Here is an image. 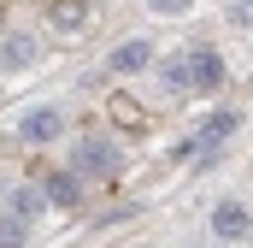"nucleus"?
Instances as JSON below:
<instances>
[{
  "mask_svg": "<svg viewBox=\"0 0 253 248\" xmlns=\"http://www.w3.org/2000/svg\"><path fill=\"white\" fill-rule=\"evenodd\" d=\"M147 12H153V18H189L194 0H147Z\"/></svg>",
  "mask_w": 253,
  "mask_h": 248,
  "instance_id": "12",
  "label": "nucleus"
},
{
  "mask_svg": "<svg viewBox=\"0 0 253 248\" xmlns=\"http://www.w3.org/2000/svg\"><path fill=\"white\" fill-rule=\"evenodd\" d=\"M230 77V65L218 48H189V95H218Z\"/></svg>",
  "mask_w": 253,
  "mask_h": 248,
  "instance_id": "6",
  "label": "nucleus"
},
{
  "mask_svg": "<svg viewBox=\"0 0 253 248\" xmlns=\"http://www.w3.org/2000/svg\"><path fill=\"white\" fill-rule=\"evenodd\" d=\"M36 54H42V42H36L30 30H6V36H0V77H24V71L36 65Z\"/></svg>",
  "mask_w": 253,
  "mask_h": 248,
  "instance_id": "8",
  "label": "nucleus"
},
{
  "mask_svg": "<svg viewBox=\"0 0 253 248\" xmlns=\"http://www.w3.org/2000/svg\"><path fill=\"white\" fill-rule=\"evenodd\" d=\"M230 24H236V30H253V0H236V6H230Z\"/></svg>",
  "mask_w": 253,
  "mask_h": 248,
  "instance_id": "13",
  "label": "nucleus"
},
{
  "mask_svg": "<svg viewBox=\"0 0 253 248\" xmlns=\"http://www.w3.org/2000/svg\"><path fill=\"white\" fill-rule=\"evenodd\" d=\"M36 184L47 195V207H59V213H77V207L88 201V178H83L77 166H53V172H42Z\"/></svg>",
  "mask_w": 253,
  "mask_h": 248,
  "instance_id": "3",
  "label": "nucleus"
},
{
  "mask_svg": "<svg viewBox=\"0 0 253 248\" xmlns=\"http://www.w3.org/2000/svg\"><path fill=\"white\" fill-rule=\"evenodd\" d=\"M47 24H53L59 36H77V30L88 24V0H47Z\"/></svg>",
  "mask_w": 253,
  "mask_h": 248,
  "instance_id": "10",
  "label": "nucleus"
},
{
  "mask_svg": "<svg viewBox=\"0 0 253 248\" xmlns=\"http://www.w3.org/2000/svg\"><path fill=\"white\" fill-rule=\"evenodd\" d=\"M153 60H159V48H153L147 36H129V42H118V48L106 54V71H112V77H141V71H153Z\"/></svg>",
  "mask_w": 253,
  "mask_h": 248,
  "instance_id": "7",
  "label": "nucleus"
},
{
  "mask_svg": "<svg viewBox=\"0 0 253 248\" xmlns=\"http://www.w3.org/2000/svg\"><path fill=\"white\" fill-rule=\"evenodd\" d=\"M71 166H77L88 184H106V178L124 172V148H118V136H106V130H83V136L71 142Z\"/></svg>",
  "mask_w": 253,
  "mask_h": 248,
  "instance_id": "2",
  "label": "nucleus"
},
{
  "mask_svg": "<svg viewBox=\"0 0 253 248\" xmlns=\"http://www.w3.org/2000/svg\"><path fill=\"white\" fill-rule=\"evenodd\" d=\"M65 136V107H24V119H18V142L24 148H53Z\"/></svg>",
  "mask_w": 253,
  "mask_h": 248,
  "instance_id": "4",
  "label": "nucleus"
},
{
  "mask_svg": "<svg viewBox=\"0 0 253 248\" xmlns=\"http://www.w3.org/2000/svg\"><path fill=\"white\" fill-rule=\"evenodd\" d=\"M0 207L18 213V219H42V213H47V195H42V184H12V195H6Z\"/></svg>",
  "mask_w": 253,
  "mask_h": 248,
  "instance_id": "9",
  "label": "nucleus"
},
{
  "mask_svg": "<svg viewBox=\"0 0 253 248\" xmlns=\"http://www.w3.org/2000/svg\"><path fill=\"white\" fill-rule=\"evenodd\" d=\"M30 225L36 219H18V213L0 207V248H30Z\"/></svg>",
  "mask_w": 253,
  "mask_h": 248,
  "instance_id": "11",
  "label": "nucleus"
},
{
  "mask_svg": "<svg viewBox=\"0 0 253 248\" xmlns=\"http://www.w3.org/2000/svg\"><path fill=\"white\" fill-rule=\"evenodd\" d=\"M236 130H242V113H236V107H212V113H206V119L177 142V154H183V160H200V166H212V160L230 148Z\"/></svg>",
  "mask_w": 253,
  "mask_h": 248,
  "instance_id": "1",
  "label": "nucleus"
},
{
  "mask_svg": "<svg viewBox=\"0 0 253 248\" xmlns=\"http://www.w3.org/2000/svg\"><path fill=\"white\" fill-rule=\"evenodd\" d=\"M248 248H253V237H248Z\"/></svg>",
  "mask_w": 253,
  "mask_h": 248,
  "instance_id": "14",
  "label": "nucleus"
},
{
  "mask_svg": "<svg viewBox=\"0 0 253 248\" xmlns=\"http://www.w3.org/2000/svg\"><path fill=\"white\" fill-rule=\"evenodd\" d=\"M206 231H212L218 243H248V237H253V213H248V201H236V195L212 201V219H206Z\"/></svg>",
  "mask_w": 253,
  "mask_h": 248,
  "instance_id": "5",
  "label": "nucleus"
}]
</instances>
